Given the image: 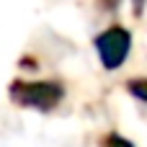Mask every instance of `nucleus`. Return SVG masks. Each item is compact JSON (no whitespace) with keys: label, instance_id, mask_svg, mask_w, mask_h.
Listing matches in <instances>:
<instances>
[{"label":"nucleus","instance_id":"2","mask_svg":"<svg viewBox=\"0 0 147 147\" xmlns=\"http://www.w3.org/2000/svg\"><path fill=\"white\" fill-rule=\"evenodd\" d=\"M96 52L101 57V65L106 70H119L127 57H129V49H132V34L124 28V26H111L106 31H101L96 36Z\"/></svg>","mask_w":147,"mask_h":147},{"label":"nucleus","instance_id":"3","mask_svg":"<svg viewBox=\"0 0 147 147\" xmlns=\"http://www.w3.org/2000/svg\"><path fill=\"white\" fill-rule=\"evenodd\" d=\"M127 90L137 98V101H145L147 103V78H134L127 83Z\"/></svg>","mask_w":147,"mask_h":147},{"label":"nucleus","instance_id":"1","mask_svg":"<svg viewBox=\"0 0 147 147\" xmlns=\"http://www.w3.org/2000/svg\"><path fill=\"white\" fill-rule=\"evenodd\" d=\"M8 93L13 103L34 111H52L65 98V88L54 80H16Z\"/></svg>","mask_w":147,"mask_h":147},{"label":"nucleus","instance_id":"5","mask_svg":"<svg viewBox=\"0 0 147 147\" xmlns=\"http://www.w3.org/2000/svg\"><path fill=\"white\" fill-rule=\"evenodd\" d=\"M142 5H145V0H132V8H134V16H142Z\"/></svg>","mask_w":147,"mask_h":147},{"label":"nucleus","instance_id":"4","mask_svg":"<svg viewBox=\"0 0 147 147\" xmlns=\"http://www.w3.org/2000/svg\"><path fill=\"white\" fill-rule=\"evenodd\" d=\"M101 147H134L129 140H124V137H119V134H109L106 140H103V145Z\"/></svg>","mask_w":147,"mask_h":147}]
</instances>
